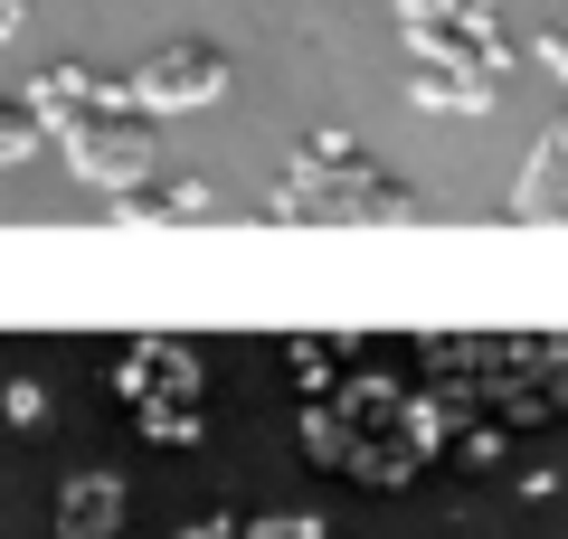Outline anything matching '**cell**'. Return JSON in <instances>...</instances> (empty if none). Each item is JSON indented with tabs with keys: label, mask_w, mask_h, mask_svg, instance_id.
<instances>
[{
	"label": "cell",
	"mask_w": 568,
	"mask_h": 539,
	"mask_svg": "<svg viewBox=\"0 0 568 539\" xmlns=\"http://www.w3.org/2000/svg\"><path fill=\"white\" fill-rule=\"evenodd\" d=\"M58 142H67V161H77L85 180H104V190L152 180V123H142L133 104H77V114H58Z\"/></svg>",
	"instance_id": "6da1fadb"
},
{
	"label": "cell",
	"mask_w": 568,
	"mask_h": 539,
	"mask_svg": "<svg viewBox=\"0 0 568 539\" xmlns=\"http://www.w3.org/2000/svg\"><path fill=\"white\" fill-rule=\"evenodd\" d=\"M219 85H227V58L200 48V39H181V48H162V58H142L133 77H123V104H133L142 123H162V114H181V104H209Z\"/></svg>",
	"instance_id": "7a4b0ae2"
},
{
	"label": "cell",
	"mask_w": 568,
	"mask_h": 539,
	"mask_svg": "<svg viewBox=\"0 0 568 539\" xmlns=\"http://www.w3.org/2000/svg\"><path fill=\"white\" fill-rule=\"evenodd\" d=\"M521 209L540 218V209H568V114L549 123V142L530 152V171H521Z\"/></svg>",
	"instance_id": "3957f363"
},
{
	"label": "cell",
	"mask_w": 568,
	"mask_h": 539,
	"mask_svg": "<svg viewBox=\"0 0 568 539\" xmlns=\"http://www.w3.org/2000/svg\"><path fill=\"white\" fill-rule=\"evenodd\" d=\"M114 511H123V482L114 474L67 482V539H104V530H114Z\"/></svg>",
	"instance_id": "277c9868"
},
{
	"label": "cell",
	"mask_w": 568,
	"mask_h": 539,
	"mask_svg": "<svg viewBox=\"0 0 568 539\" xmlns=\"http://www.w3.org/2000/svg\"><path fill=\"white\" fill-rule=\"evenodd\" d=\"M417 95H426V104H465V114H484V104H493V77H465V67H436V58H426V67H417Z\"/></svg>",
	"instance_id": "5b68a950"
},
{
	"label": "cell",
	"mask_w": 568,
	"mask_h": 539,
	"mask_svg": "<svg viewBox=\"0 0 568 539\" xmlns=\"http://www.w3.org/2000/svg\"><path fill=\"white\" fill-rule=\"evenodd\" d=\"M29 142H39V114H10V104H0V161H20Z\"/></svg>",
	"instance_id": "8992f818"
},
{
	"label": "cell",
	"mask_w": 568,
	"mask_h": 539,
	"mask_svg": "<svg viewBox=\"0 0 568 539\" xmlns=\"http://www.w3.org/2000/svg\"><path fill=\"white\" fill-rule=\"evenodd\" d=\"M540 67H549V77H568V20H559V29L540 39Z\"/></svg>",
	"instance_id": "52a82bcc"
},
{
	"label": "cell",
	"mask_w": 568,
	"mask_h": 539,
	"mask_svg": "<svg viewBox=\"0 0 568 539\" xmlns=\"http://www.w3.org/2000/svg\"><path fill=\"white\" fill-rule=\"evenodd\" d=\"M29 20V0H0V29H20Z\"/></svg>",
	"instance_id": "ba28073f"
}]
</instances>
